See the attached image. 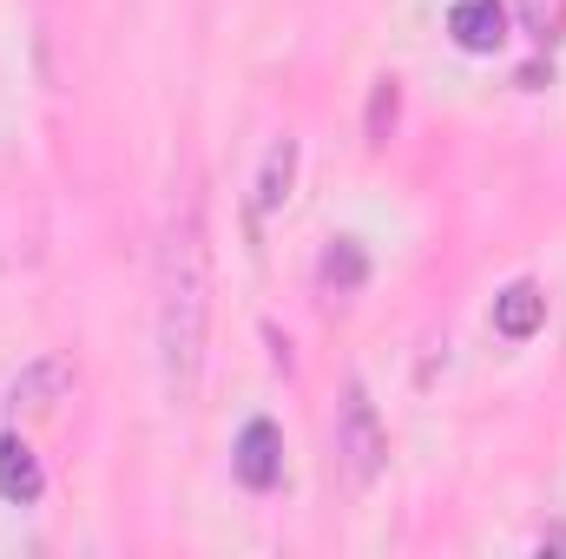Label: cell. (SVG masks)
I'll list each match as a JSON object with an SVG mask.
<instances>
[{
  "label": "cell",
  "instance_id": "cell-1",
  "mask_svg": "<svg viewBox=\"0 0 566 559\" xmlns=\"http://www.w3.org/2000/svg\"><path fill=\"white\" fill-rule=\"evenodd\" d=\"M205 336H211V238H205L198 191H185L158 251V356H165V395L178 409L198 402Z\"/></svg>",
  "mask_w": 566,
  "mask_h": 559
},
{
  "label": "cell",
  "instance_id": "cell-2",
  "mask_svg": "<svg viewBox=\"0 0 566 559\" xmlns=\"http://www.w3.org/2000/svg\"><path fill=\"white\" fill-rule=\"evenodd\" d=\"M336 454H343V467H349V481H356V487H369V481L382 474L389 434H382L376 402H369V389H363V382H349V389H343V415H336Z\"/></svg>",
  "mask_w": 566,
  "mask_h": 559
},
{
  "label": "cell",
  "instance_id": "cell-3",
  "mask_svg": "<svg viewBox=\"0 0 566 559\" xmlns=\"http://www.w3.org/2000/svg\"><path fill=\"white\" fill-rule=\"evenodd\" d=\"M238 481L244 487H258V494H271L283 481V434H277V421H244V434H238Z\"/></svg>",
  "mask_w": 566,
  "mask_h": 559
},
{
  "label": "cell",
  "instance_id": "cell-4",
  "mask_svg": "<svg viewBox=\"0 0 566 559\" xmlns=\"http://www.w3.org/2000/svg\"><path fill=\"white\" fill-rule=\"evenodd\" d=\"M448 33H454V46H468V53H494V46L507 40V7H501V0H454Z\"/></svg>",
  "mask_w": 566,
  "mask_h": 559
},
{
  "label": "cell",
  "instance_id": "cell-5",
  "mask_svg": "<svg viewBox=\"0 0 566 559\" xmlns=\"http://www.w3.org/2000/svg\"><path fill=\"white\" fill-rule=\"evenodd\" d=\"M541 323H547V289H541V283L521 277V283H507V289L494 296V329H501L507 342H527Z\"/></svg>",
  "mask_w": 566,
  "mask_h": 559
},
{
  "label": "cell",
  "instance_id": "cell-6",
  "mask_svg": "<svg viewBox=\"0 0 566 559\" xmlns=\"http://www.w3.org/2000/svg\"><path fill=\"white\" fill-rule=\"evenodd\" d=\"M40 487H46V474H40V454H33L20 434H7V441H0V500H13V507H33V500H40Z\"/></svg>",
  "mask_w": 566,
  "mask_h": 559
},
{
  "label": "cell",
  "instance_id": "cell-7",
  "mask_svg": "<svg viewBox=\"0 0 566 559\" xmlns=\"http://www.w3.org/2000/svg\"><path fill=\"white\" fill-rule=\"evenodd\" d=\"M290 171H296V139H277L264 151V171H258V218H271L290 198Z\"/></svg>",
  "mask_w": 566,
  "mask_h": 559
},
{
  "label": "cell",
  "instance_id": "cell-8",
  "mask_svg": "<svg viewBox=\"0 0 566 559\" xmlns=\"http://www.w3.org/2000/svg\"><path fill=\"white\" fill-rule=\"evenodd\" d=\"M363 277H369V257H363V244H356V238H336V244L323 251V289L349 296V289H363Z\"/></svg>",
  "mask_w": 566,
  "mask_h": 559
},
{
  "label": "cell",
  "instance_id": "cell-9",
  "mask_svg": "<svg viewBox=\"0 0 566 559\" xmlns=\"http://www.w3.org/2000/svg\"><path fill=\"white\" fill-rule=\"evenodd\" d=\"M521 20H527V33L547 46V40L566 33V0H521Z\"/></svg>",
  "mask_w": 566,
  "mask_h": 559
},
{
  "label": "cell",
  "instance_id": "cell-10",
  "mask_svg": "<svg viewBox=\"0 0 566 559\" xmlns=\"http://www.w3.org/2000/svg\"><path fill=\"white\" fill-rule=\"evenodd\" d=\"M396 106H402V86H396V80H376V93H369V145L389 139V126H396Z\"/></svg>",
  "mask_w": 566,
  "mask_h": 559
}]
</instances>
